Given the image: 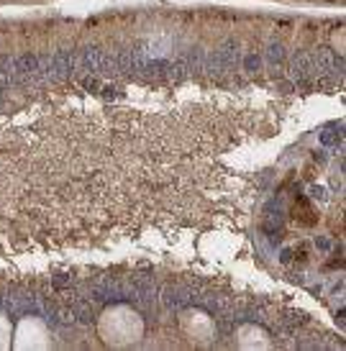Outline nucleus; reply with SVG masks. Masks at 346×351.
I'll list each match as a JSON object with an SVG mask.
<instances>
[{"instance_id":"7ed1b4c3","label":"nucleus","mask_w":346,"mask_h":351,"mask_svg":"<svg viewBox=\"0 0 346 351\" xmlns=\"http://www.w3.org/2000/svg\"><path fill=\"white\" fill-rule=\"evenodd\" d=\"M10 339V323L5 321V315L0 313V346H5Z\"/></svg>"},{"instance_id":"f257e3e1","label":"nucleus","mask_w":346,"mask_h":351,"mask_svg":"<svg viewBox=\"0 0 346 351\" xmlns=\"http://www.w3.org/2000/svg\"><path fill=\"white\" fill-rule=\"evenodd\" d=\"M144 331V323L131 308H110V311L103 313L100 318V336L106 339L113 346H126V343H134Z\"/></svg>"},{"instance_id":"f03ea898","label":"nucleus","mask_w":346,"mask_h":351,"mask_svg":"<svg viewBox=\"0 0 346 351\" xmlns=\"http://www.w3.org/2000/svg\"><path fill=\"white\" fill-rule=\"evenodd\" d=\"M41 339H47V331H44V326L39 321H23L18 328V336H16V346H44Z\"/></svg>"}]
</instances>
